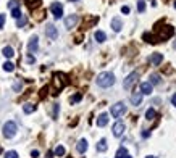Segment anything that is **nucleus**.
Listing matches in <instances>:
<instances>
[{"mask_svg": "<svg viewBox=\"0 0 176 158\" xmlns=\"http://www.w3.org/2000/svg\"><path fill=\"white\" fill-rule=\"evenodd\" d=\"M95 81H97V86H99V87L108 89V87H112V86L115 84V74H113V73H108V71L100 73Z\"/></svg>", "mask_w": 176, "mask_h": 158, "instance_id": "f257e3e1", "label": "nucleus"}, {"mask_svg": "<svg viewBox=\"0 0 176 158\" xmlns=\"http://www.w3.org/2000/svg\"><path fill=\"white\" fill-rule=\"evenodd\" d=\"M66 82H68V78H66V74L65 73H55L53 74V78H52V84L55 87V94H58V92L66 86Z\"/></svg>", "mask_w": 176, "mask_h": 158, "instance_id": "f03ea898", "label": "nucleus"}, {"mask_svg": "<svg viewBox=\"0 0 176 158\" xmlns=\"http://www.w3.org/2000/svg\"><path fill=\"white\" fill-rule=\"evenodd\" d=\"M3 136L7 137V139H12V137H15L16 136V131H18V126H16V123L15 121H7L5 124H3Z\"/></svg>", "mask_w": 176, "mask_h": 158, "instance_id": "7ed1b4c3", "label": "nucleus"}, {"mask_svg": "<svg viewBox=\"0 0 176 158\" xmlns=\"http://www.w3.org/2000/svg\"><path fill=\"white\" fill-rule=\"evenodd\" d=\"M110 113H112L113 118H121L126 113V105L123 103V102H118V103H115L112 108H110Z\"/></svg>", "mask_w": 176, "mask_h": 158, "instance_id": "20e7f679", "label": "nucleus"}, {"mask_svg": "<svg viewBox=\"0 0 176 158\" xmlns=\"http://www.w3.org/2000/svg\"><path fill=\"white\" fill-rule=\"evenodd\" d=\"M174 34V27L173 26H170V24H165V26H162V29H159V39L162 41H165V39H170V37Z\"/></svg>", "mask_w": 176, "mask_h": 158, "instance_id": "39448f33", "label": "nucleus"}, {"mask_svg": "<svg viewBox=\"0 0 176 158\" xmlns=\"http://www.w3.org/2000/svg\"><path fill=\"white\" fill-rule=\"evenodd\" d=\"M139 79V73H131V74H128V76H126V79L123 81V87L126 89V90H129V89H131L133 87V84H134V82Z\"/></svg>", "mask_w": 176, "mask_h": 158, "instance_id": "423d86ee", "label": "nucleus"}, {"mask_svg": "<svg viewBox=\"0 0 176 158\" xmlns=\"http://www.w3.org/2000/svg\"><path fill=\"white\" fill-rule=\"evenodd\" d=\"M50 12L53 13V16L57 18V20H60V18L63 16V5L60 2H53L50 5Z\"/></svg>", "mask_w": 176, "mask_h": 158, "instance_id": "0eeeda50", "label": "nucleus"}, {"mask_svg": "<svg viewBox=\"0 0 176 158\" xmlns=\"http://www.w3.org/2000/svg\"><path fill=\"white\" fill-rule=\"evenodd\" d=\"M37 49H39V37L32 36L29 39V42H27V52H29V53H36Z\"/></svg>", "mask_w": 176, "mask_h": 158, "instance_id": "6e6552de", "label": "nucleus"}, {"mask_svg": "<svg viewBox=\"0 0 176 158\" xmlns=\"http://www.w3.org/2000/svg\"><path fill=\"white\" fill-rule=\"evenodd\" d=\"M125 129H126V126H125L123 121H116V123L113 124V127H112L113 136H115V137H121L123 132H125Z\"/></svg>", "mask_w": 176, "mask_h": 158, "instance_id": "1a4fd4ad", "label": "nucleus"}, {"mask_svg": "<svg viewBox=\"0 0 176 158\" xmlns=\"http://www.w3.org/2000/svg\"><path fill=\"white\" fill-rule=\"evenodd\" d=\"M78 21H79L78 15H70V16H66V20H65V27H66V29H73V27L78 24Z\"/></svg>", "mask_w": 176, "mask_h": 158, "instance_id": "9d476101", "label": "nucleus"}, {"mask_svg": "<svg viewBox=\"0 0 176 158\" xmlns=\"http://www.w3.org/2000/svg\"><path fill=\"white\" fill-rule=\"evenodd\" d=\"M45 36L49 37V39L55 41L58 37V31H57V27H55L53 24H47V27H45Z\"/></svg>", "mask_w": 176, "mask_h": 158, "instance_id": "9b49d317", "label": "nucleus"}, {"mask_svg": "<svg viewBox=\"0 0 176 158\" xmlns=\"http://www.w3.org/2000/svg\"><path fill=\"white\" fill-rule=\"evenodd\" d=\"M112 29H113L115 32H120V31L123 29V21L120 20L118 16H116V18H113V20H112Z\"/></svg>", "mask_w": 176, "mask_h": 158, "instance_id": "f8f14e48", "label": "nucleus"}, {"mask_svg": "<svg viewBox=\"0 0 176 158\" xmlns=\"http://www.w3.org/2000/svg\"><path fill=\"white\" fill-rule=\"evenodd\" d=\"M141 94L142 95H150L152 94V84L150 82H142L141 84Z\"/></svg>", "mask_w": 176, "mask_h": 158, "instance_id": "ddd939ff", "label": "nucleus"}, {"mask_svg": "<svg viewBox=\"0 0 176 158\" xmlns=\"http://www.w3.org/2000/svg\"><path fill=\"white\" fill-rule=\"evenodd\" d=\"M142 39H144L145 42H149V44H157V42L160 41L159 37H155V36L150 34V32H144V34H142Z\"/></svg>", "mask_w": 176, "mask_h": 158, "instance_id": "4468645a", "label": "nucleus"}, {"mask_svg": "<svg viewBox=\"0 0 176 158\" xmlns=\"http://www.w3.org/2000/svg\"><path fill=\"white\" fill-rule=\"evenodd\" d=\"M107 124H108V115H107V113L99 115V118H97V126H99V127H104V126H107Z\"/></svg>", "mask_w": 176, "mask_h": 158, "instance_id": "2eb2a0df", "label": "nucleus"}, {"mask_svg": "<svg viewBox=\"0 0 176 158\" xmlns=\"http://www.w3.org/2000/svg\"><path fill=\"white\" fill-rule=\"evenodd\" d=\"M162 60H163V55H162V53H152L150 57H149V61H150L152 65H160Z\"/></svg>", "mask_w": 176, "mask_h": 158, "instance_id": "dca6fc26", "label": "nucleus"}, {"mask_svg": "<svg viewBox=\"0 0 176 158\" xmlns=\"http://www.w3.org/2000/svg\"><path fill=\"white\" fill-rule=\"evenodd\" d=\"M141 102H142V94L141 92H134V94L131 95V103L134 107H137V105H141Z\"/></svg>", "mask_w": 176, "mask_h": 158, "instance_id": "f3484780", "label": "nucleus"}, {"mask_svg": "<svg viewBox=\"0 0 176 158\" xmlns=\"http://www.w3.org/2000/svg\"><path fill=\"white\" fill-rule=\"evenodd\" d=\"M76 150H78L79 153H84V152L87 150V141H86V139H81V141L78 142V145H76Z\"/></svg>", "mask_w": 176, "mask_h": 158, "instance_id": "a211bd4d", "label": "nucleus"}, {"mask_svg": "<svg viewBox=\"0 0 176 158\" xmlns=\"http://www.w3.org/2000/svg\"><path fill=\"white\" fill-rule=\"evenodd\" d=\"M2 53H3V57H5V58H13V57H15V50L10 47V45H7V47H3Z\"/></svg>", "mask_w": 176, "mask_h": 158, "instance_id": "6ab92c4d", "label": "nucleus"}, {"mask_svg": "<svg viewBox=\"0 0 176 158\" xmlns=\"http://www.w3.org/2000/svg\"><path fill=\"white\" fill-rule=\"evenodd\" d=\"M65 153H66V150H65V147H63V145H57V147H55L53 155L57 156V158H61V156H65Z\"/></svg>", "mask_w": 176, "mask_h": 158, "instance_id": "aec40b11", "label": "nucleus"}, {"mask_svg": "<svg viewBox=\"0 0 176 158\" xmlns=\"http://www.w3.org/2000/svg\"><path fill=\"white\" fill-rule=\"evenodd\" d=\"M94 37H95V41H97V42H100V44L107 41V34H105L104 31H95Z\"/></svg>", "mask_w": 176, "mask_h": 158, "instance_id": "412c9836", "label": "nucleus"}, {"mask_svg": "<svg viewBox=\"0 0 176 158\" xmlns=\"http://www.w3.org/2000/svg\"><path fill=\"white\" fill-rule=\"evenodd\" d=\"M107 148H108V145H107V139H100L99 144H97V152H105Z\"/></svg>", "mask_w": 176, "mask_h": 158, "instance_id": "4be33fe9", "label": "nucleus"}, {"mask_svg": "<svg viewBox=\"0 0 176 158\" xmlns=\"http://www.w3.org/2000/svg\"><path fill=\"white\" fill-rule=\"evenodd\" d=\"M23 111L26 115H29V113H32V111H36V105L34 103H24L23 105Z\"/></svg>", "mask_w": 176, "mask_h": 158, "instance_id": "5701e85b", "label": "nucleus"}, {"mask_svg": "<svg viewBox=\"0 0 176 158\" xmlns=\"http://www.w3.org/2000/svg\"><path fill=\"white\" fill-rule=\"evenodd\" d=\"M126 155H128V150L125 147H120L118 150H116V155H115V158H126Z\"/></svg>", "mask_w": 176, "mask_h": 158, "instance_id": "b1692460", "label": "nucleus"}, {"mask_svg": "<svg viewBox=\"0 0 176 158\" xmlns=\"http://www.w3.org/2000/svg\"><path fill=\"white\" fill-rule=\"evenodd\" d=\"M162 82V78L159 76L157 73H154V74H150V84L154 86V84H160Z\"/></svg>", "mask_w": 176, "mask_h": 158, "instance_id": "393cba45", "label": "nucleus"}, {"mask_svg": "<svg viewBox=\"0 0 176 158\" xmlns=\"http://www.w3.org/2000/svg\"><path fill=\"white\" fill-rule=\"evenodd\" d=\"M3 69L8 71V73H12V71L15 69V65H13L12 61H5V63H3Z\"/></svg>", "mask_w": 176, "mask_h": 158, "instance_id": "a878e982", "label": "nucleus"}, {"mask_svg": "<svg viewBox=\"0 0 176 158\" xmlns=\"http://www.w3.org/2000/svg\"><path fill=\"white\" fill-rule=\"evenodd\" d=\"M155 115H157V113H155V110H154V108H149V110L145 111V118H147V119H154Z\"/></svg>", "mask_w": 176, "mask_h": 158, "instance_id": "bb28decb", "label": "nucleus"}, {"mask_svg": "<svg viewBox=\"0 0 176 158\" xmlns=\"http://www.w3.org/2000/svg\"><path fill=\"white\" fill-rule=\"evenodd\" d=\"M26 23H27L26 16H20V18H18V20H16V26H18V27H23V26H24Z\"/></svg>", "mask_w": 176, "mask_h": 158, "instance_id": "cd10ccee", "label": "nucleus"}, {"mask_svg": "<svg viewBox=\"0 0 176 158\" xmlns=\"http://www.w3.org/2000/svg\"><path fill=\"white\" fill-rule=\"evenodd\" d=\"M12 16L16 18V20H18L20 16H23V15H21V10H20V7H18V8H13V10H12Z\"/></svg>", "mask_w": 176, "mask_h": 158, "instance_id": "c85d7f7f", "label": "nucleus"}, {"mask_svg": "<svg viewBox=\"0 0 176 158\" xmlns=\"http://www.w3.org/2000/svg\"><path fill=\"white\" fill-rule=\"evenodd\" d=\"M144 10H145V2L139 0V2H137V12H139V13H142Z\"/></svg>", "mask_w": 176, "mask_h": 158, "instance_id": "c756f323", "label": "nucleus"}, {"mask_svg": "<svg viewBox=\"0 0 176 158\" xmlns=\"http://www.w3.org/2000/svg\"><path fill=\"white\" fill-rule=\"evenodd\" d=\"M18 7H20L18 0H10V2H8V8H10V10H13V8H18Z\"/></svg>", "mask_w": 176, "mask_h": 158, "instance_id": "7c9ffc66", "label": "nucleus"}, {"mask_svg": "<svg viewBox=\"0 0 176 158\" xmlns=\"http://www.w3.org/2000/svg\"><path fill=\"white\" fill-rule=\"evenodd\" d=\"M21 87H23L21 81H15V84H13V90H15V92H20V90H21Z\"/></svg>", "mask_w": 176, "mask_h": 158, "instance_id": "2f4dec72", "label": "nucleus"}, {"mask_svg": "<svg viewBox=\"0 0 176 158\" xmlns=\"http://www.w3.org/2000/svg\"><path fill=\"white\" fill-rule=\"evenodd\" d=\"M26 3H27V7H29V8H34L36 5H39L41 2H39V0H26Z\"/></svg>", "mask_w": 176, "mask_h": 158, "instance_id": "473e14b6", "label": "nucleus"}, {"mask_svg": "<svg viewBox=\"0 0 176 158\" xmlns=\"http://www.w3.org/2000/svg\"><path fill=\"white\" fill-rule=\"evenodd\" d=\"M81 98H82L81 94H75V95L71 97V103H78V102H81Z\"/></svg>", "mask_w": 176, "mask_h": 158, "instance_id": "72a5a7b5", "label": "nucleus"}, {"mask_svg": "<svg viewBox=\"0 0 176 158\" xmlns=\"http://www.w3.org/2000/svg\"><path fill=\"white\" fill-rule=\"evenodd\" d=\"M58 111H60V107H58V103H55L53 105V111H52V116L53 118H58Z\"/></svg>", "mask_w": 176, "mask_h": 158, "instance_id": "f704fd0d", "label": "nucleus"}, {"mask_svg": "<svg viewBox=\"0 0 176 158\" xmlns=\"http://www.w3.org/2000/svg\"><path fill=\"white\" fill-rule=\"evenodd\" d=\"M5 158H18V153L15 150H10V152L5 153Z\"/></svg>", "mask_w": 176, "mask_h": 158, "instance_id": "c9c22d12", "label": "nucleus"}, {"mask_svg": "<svg viewBox=\"0 0 176 158\" xmlns=\"http://www.w3.org/2000/svg\"><path fill=\"white\" fill-rule=\"evenodd\" d=\"M47 92H49V87H47V86H45V87H42V89H41V94H39V97H41V98H44L45 95H47Z\"/></svg>", "mask_w": 176, "mask_h": 158, "instance_id": "e433bc0d", "label": "nucleus"}, {"mask_svg": "<svg viewBox=\"0 0 176 158\" xmlns=\"http://www.w3.org/2000/svg\"><path fill=\"white\" fill-rule=\"evenodd\" d=\"M5 26V15L2 13V15H0V27H3Z\"/></svg>", "mask_w": 176, "mask_h": 158, "instance_id": "4c0bfd02", "label": "nucleus"}, {"mask_svg": "<svg viewBox=\"0 0 176 158\" xmlns=\"http://www.w3.org/2000/svg\"><path fill=\"white\" fill-rule=\"evenodd\" d=\"M26 61H27V63H34V61H36V58L32 57V55H27V57H26Z\"/></svg>", "mask_w": 176, "mask_h": 158, "instance_id": "58836bf2", "label": "nucleus"}, {"mask_svg": "<svg viewBox=\"0 0 176 158\" xmlns=\"http://www.w3.org/2000/svg\"><path fill=\"white\" fill-rule=\"evenodd\" d=\"M31 156H32V158H37V156H39V150H32V152H31Z\"/></svg>", "mask_w": 176, "mask_h": 158, "instance_id": "ea45409f", "label": "nucleus"}, {"mask_svg": "<svg viewBox=\"0 0 176 158\" xmlns=\"http://www.w3.org/2000/svg\"><path fill=\"white\" fill-rule=\"evenodd\" d=\"M121 12H123L125 15H128V13H129V7H123V8H121Z\"/></svg>", "mask_w": 176, "mask_h": 158, "instance_id": "a19ab883", "label": "nucleus"}, {"mask_svg": "<svg viewBox=\"0 0 176 158\" xmlns=\"http://www.w3.org/2000/svg\"><path fill=\"white\" fill-rule=\"evenodd\" d=\"M171 103H173V107H176V94L171 97Z\"/></svg>", "mask_w": 176, "mask_h": 158, "instance_id": "79ce46f5", "label": "nucleus"}, {"mask_svg": "<svg viewBox=\"0 0 176 158\" xmlns=\"http://www.w3.org/2000/svg\"><path fill=\"white\" fill-rule=\"evenodd\" d=\"M149 136H150V131H149V132H147V131L142 132V137H149Z\"/></svg>", "mask_w": 176, "mask_h": 158, "instance_id": "37998d69", "label": "nucleus"}, {"mask_svg": "<svg viewBox=\"0 0 176 158\" xmlns=\"http://www.w3.org/2000/svg\"><path fill=\"white\" fill-rule=\"evenodd\" d=\"M145 158H157V156H152V155H149V156H145Z\"/></svg>", "mask_w": 176, "mask_h": 158, "instance_id": "c03bdc74", "label": "nucleus"}, {"mask_svg": "<svg viewBox=\"0 0 176 158\" xmlns=\"http://www.w3.org/2000/svg\"><path fill=\"white\" fill-rule=\"evenodd\" d=\"M126 158H133V156H129V155H126Z\"/></svg>", "mask_w": 176, "mask_h": 158, "instance_id": "a18cd8bd", "label": "nucleus"}, {"mask_svg": "<svg viewBox=\"0 0 176 158\" xmlns=\"http://www.w3.org/2000/svg\"><path fill=\"white\" fill-rule=\"evenodd\" d=\"M174 8H176V0H174Z\"/></svg>", "mask_w": 176, "mask_h": 158, "instance_id": "49530a36", "label": "nucleus"}, {"mask_svg": "<svg viewBox=\"0 0 176 158\" xmlns=\"http://www.w3.org/2000/svg\"><path fill=\"white\" fill-rule=\"evenodd\" d=\"M70 2H76V0H70Z\"/></svg>", "mask_w": 176, "mask_h": 158, "instance_id": "de8ad7c7", "label": "nucleus"}]
</instances>
